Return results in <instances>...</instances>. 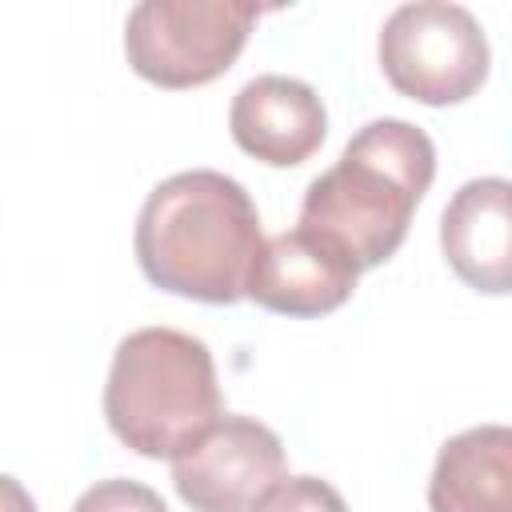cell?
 <instances>
[{"label":"cell","mask_w":512,"mask_h":512,"mask_svg":"<svg viewBox=\"0 0 512 512\" xmlns=\"http://www.w3.org/2000/svg\"><path fill=\"white\" fill-rule=\"evenodd\" d=\"M260 244L248 188L212 168L160 180L136 216V264L148 284L200 304H236Z\"/></svg>","instance_id":"1"},{"label":"cell","mask_w":512,"mask_h":512,"mask_svg":"<svg viewBox=\"0 0 512 512\" xmlns=\"http://www.w3.org/2000/svg\"><path fill=\"white\" fill-rule=\"evenodd\" d=\"M436 148L424 128L380 116L368 120L320 172L300 200V228L328 240L356 272L384 264L408 236V224L432 188Z\"/></svg>","instance_id":"2"},{"label":"cell","mask_w":512,"mask_h":512,"mask_svg":"<svg viewBox=\"0 0 512 512\" xmlns=\"http://www.w3.org/2000/svg\"><path fill=\"white\" fill-rule=\"evenodd\" d=\"M220 416L216 360L200 336L136 328L116 344L104 384V420L124 448L148 460H172Z\"/></svg>","instance_id":"3"},{"label":"cell","mask_w":512,"mask_h":512,"mask_svg":"<svg viewBox=\"0 0 512 512\" xmlns=\"http://www.w3.org/2000/svg\"><path fill=\"white\" fill-rule=\"evenodd\" d=\"M256 20L244 0H144L124 20V56L156 88H200L236 64Z\"/></svg>","instance_id":"4"},{"label":"cell","mask_w":512,"mask_h":512,"mask_svg":"<svg viewBox=\"0 0 512 512\" xmlns=\"http://www.w3.org/2000/svg\"><path fill=\"white\" fill-rule=\"evenodd\" d=\"M388 84L428 108L460 104L488 80V36L464 4L416 0L400 4L376 40Z\"/></svg>","instance_id":"5"},{"label":"cell","mask_w":512,"mask_h":512,"mask_svg":"<svg viewBox=\"0 0 512 512\" xmlns=\"http://www.w3.org/2000/svg\"><path fill=\"white\" fill-rule=\"evenodd\" d=\"M276 480H284V444L252 416H220L172 456V484L192 512H252Z\"/></svg>","instance_id":"6"},{"label":"cell","mask_w":512,"mask_h":512,"mask_svg":"<svg viewBox=\"0 0 512 512\" xmlns=\"http://www.w3.org/2000/svg\"><path fill=\"white\" fill-rule=\"evenodd\" d=\"M356 276L348 256L296 224L260 244L244 276V296L280 316H324L352 296Z\"/></svg>","instance_id":"7"},{"label":"cell","mask_w":512,"mask_h":512,"mask_svg":"<svg viewBox=\"0 0 512 512\" xmlns=\"http://www.w3.org/2000/svg\"><path fill=\"white\" fill-rule=\"evenodd\" d=\"M228 128L236 148L252 160L272 168H296L324 144L328 112L312 84L264 72L232 96Z\"/></svg>","instance_id":"8"},{"label":"cell","mask_w":512,"mask_h":512,"mask_svg":"<svg viewBox=\"0 0 512 512\" xmlns=\"http://www.w3.org/2000/svg\"><path fill=\"white\" fill-rule=\"evenodd\" d=\"M440 252L476 292H512V184L476 176L456 188L440 216Z\"/></svg>","instance_id":"9"},{"label":"cell","mask_w":512,"mask_h":512,"mask_svg":"<svg viewBox=\"0 0 512 512\" xmlns=\"http://www.w3.org/2000/svg\"><path fill=\"white\" fill-rule=\"evenodd\" d=\"M432 512H512V428L480 424L440 444L428 480Z\"/></svg>","instance_id":"10"},{"label":"cell","mask_w":512,"mask_h":512,"mask_svg":"<svg viewBox=\"0 0 512 512\" xmlns=\"http://www.w3.org/2000/svg\"><path fill=\"white\" fill-rule=\"evenodd\" d=\"M252 512H348V504L320 476H284Z\"/></svg>","instance_id":"11"},{"label":"cell","mask_w":512,"mask_h":512,"mask_svg":"<svg viewBox=\"0 0 512 512\" xmlns=\"http://www.w3.org/2000/svg\"><path fill=\"white\" fill-rule=\"evenodd\" d=\"M72 512H168V504L160 500L156 488H148L140 480L108 476V480H96L92 488H84L76 496Z\"/></svg>","instance_id":"12"},{"label":"cell","mask_w":512,"mask_h":512,"mask_svg":"<svg viewBox=\"0 0 512 512\" xmlns=\"http://www.w3.org/2000/svg\"><path fill=\"white\" fill-rule=\"evenodd\" d=\"M0 512H36L28 488L8 472H0Z\"/></svg>","instance_id":"13"}]
</instances>
